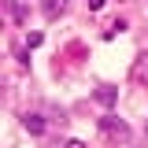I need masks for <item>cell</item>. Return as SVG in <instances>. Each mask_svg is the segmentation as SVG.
I'll list each match as a JSON object with an SVG mask.
<instances>
[{"label":"cell","instance_id":"1","mask_svg":"<svg viewBox=\"0 0 148 148\" xmlns=\"http://www.w3.org/2000/svg\"><path fill=\"white\" fill-rule=\"evenodd\" d=\"M100 130H104L108 137H115V141H130V126L119 115H104V119H100Z\"/></svg>","mask_w":148,"mask_h":148},{"label":"cell","instance_id":"2","mask_svg":"<svg viewBox=\"0 0 148 148\" xmlns=\"http://www.w3.org/2000/svg\"><path fill=\"white\" fill-rule=\"evenodd\" d=\"M41 11H45V18H59L63 11H67V0H45Z\"/></svg>","mask_w":148,"mask_h":148},{"label":"cell","instance_id":"3","mask_svg":"<svg viewBox=\"0 0 148 148\" xmlns=\"http://www.w3.org/2000/svg\"><path fill=\"white\" fill-rule=\"evenodd\" d=\"M4 8H8V15H11V22H26V8H22L18 0H4Z\"/></svg>","mask_w":148,"mask_h":148},{"label":"cell","instance_id":"4","mask_svg":"<svg viewBox=\"0 0 148 148\" xmlns=\"http://www.w3.org/2000/svg\"><path fill=\"white\" fill-rule=\"evenodd\" d=\"M22 126L37 137V133H45V119H41V115H26V119H22Z\"/></svg>","mask_w":148,"mask_h":148},{"label":"cell","instance_id":"5","mask_svg":"<svg viewBox=\"0 0 148 148\" xmlns=\"http://www.w3.org/2000/svg\"><path fill=\"white\" fill-rule=\"evenodd\" d=\"M133 78H137V82H145V78H148V56H137V67H133Z\"/></svg>","mask_w":148,"mask_h":148},{"label":"cell","instance_id":"6","mask_svg":"<svg viewBox=\"0 0 148 148\" xmlns=\"http://www.w3.org/2000/svg\"><path fill=\"white\" fill-rule=\"evenodd\" d=\"M96 100H100V104H111V100H115V89H111V85H100V89H96Z\"/></svg>","mask_w":148,"mask_h":148},{"label":"cell","instance_id":"7","mask_svg":"<svg viewBox=\"0 0 148 148\" xmlns=\"http://www.w3.org/2000/svg\"><path fill=\"white\" fill-rule=\"evenodd\" d=\"M63 148H85V145H82V141H67Z\"/></svg>","mask_w":148,"mask_h":148},{"label":"cell","instance_id":"8","mask_svg":"<svg viewBox=\"0 0 148 148\" xmlns=\"http://www.w3.org/2000/svg\"><path fill=\"white\" fill-rule=\"evenodd\" d=\"M145 137H148V122H145Z\"/></svg>","mask_w":148,"mask_h":148}]
</instances>
